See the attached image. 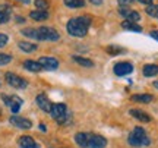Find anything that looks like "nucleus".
Masks as SVG:
<instances>
[{"mask_svg": "<svg viewBox=\"0 0 158 148\" xmlns=\"http://www.w3.org/2000/svg\"><path fill=\"white\" fill-rule=\"evenodd\" d=\"M12 7L9 5H0V25L7 23L10 19Z\"/></svg>", "mask_w": 158, "mask_h": 148, "instance_id": "obj_15", "label": "nucleus"}, {"mask_svg": "<svg viewBox=\"0 0 158 148\" xmlns=\"http://www.w3.org/2000/svg\"><path fill=\"white\" fill-rule=\"evenodd\" d=\"M50 114L53 116V119L56 120L59 125H66L70 122V114L68 113V107L63 103H54L51 106Z\"/></svg>", "mask_w": 158, "mask_h": 148, "instance_id": "obj_4", "label": "nucleus"}, {"mask_svg": "<svg viewBox=\"0 0 158 148\" xmlns=\"http://www.w3.org/2000/svg\"><path fill=\"white\" fill-rule=\"evenodd\" d=\"M139 3H142V5H147V6H149V5H152V0H138Z\"/></svg>", "mask_w": 158, "mask_h": 148, "instance_id": "obj_32", "label": "nucleus"}, {"mask_svg": "<svg viewBox=\"0 0 158 148\" xmlns=\"http://www.w3.org/2000/svg\"><path fill=\"white\" fill-rule=\"evenodd\" d=\"M12 62V56L10 54H6V53H0V66H5L7 63Z\"/></svg>", "mask_w": 158, "mask_h": 148, "instance_id": "obj_27", "label": "nucleus"}, {"mask_svg": "<svg viewBox=\"0 0 158 148\" xmlns=\"http://www.w3.org/2000/svg\"><path fill=\"white\" fill-rule=\"evenodd\" d=\"M7 41H9V37L6 34H0V47H5L7 44Z\"/></svg>", "mask_w": 158, "mask_h": 148, "instance_id": "obj_29", "label": "nucleus"}, {"mask_svg": "<svg viewBox=\"0 0 158 148\" xmlns=\"http://www.w3.org/2000/svg\"><path fill=\"white\" fill-rule=\"evenodd\" d=\"M34 3L38 11H47L48 9V2L47 0H34Z\"/></svg>", "mask_w": 158, "mask_h": 148, "instance_id": "obj_26", "label": "nucleus"}, {"mask_svg": "<svg viewBox=\"0 0 158 148\" xmlns=\"http://www.w3.org/2000/svg\"><path fill=\"white\" fill-rule=\"evenodd\" d=\"M154 100V97L151 94H136V95H132V101H136V103H151Z\"/></svg>", "mask_w": 158, "mask_h": 148, "instance_id": "obj_21", "label": "nucleus"}, {"mask_svg": "<svg viewBox=\"0 0 158 148\" xmlns=\"http://www.w3.org/2000/svg\"><path fill=\"white\" fill-rule=\"evenodd\" d=\"M21 3H23V5H28V3H31V0H19Z\"/></svg>", "mask_w": 158, "mask_h": 148, "instance_id": "obj_35", "label": "nucleus"}, {"mask_svg": "<svg viewBox=\"0 0 158 148\" xmlns=\"http://www.w3.org/2000/svg\"><path fill=\"white\" fill-rule=\"evenodd\" d=\"M75 142L81 148H106L107 139L97 133H88V132H78L75 135Z\"/></svg>", "mask_w": 158, "mask_h": 148, "instance_id": "obj_1", "label": "nucleus"}, {"mask_svg": "<svg viewBox=\"0 0 158 148\" xmlns=\"http://www.w3.org/2000/svg\"><path fill=\"white\" fill-rule=\"evenodd\" d=\"M40 131L41 132H47V126L44 123H40Z\"/></svg>", "mask_w": 158, "mask_h": 148, "instance_id": "obj_34", "label": "nucleus"}, {"mask_svg": "<svg viewBox=\"0 0 158 148\" xmlns=\"http://www.w3.org/2000/svg\"><path fill=\"white\" fill-rule=\"evenodd\" d=\"M2 100L12 110V113H18L23 103L22 98H19L18 95H6V94H2Z\"/></svg>", "mask_w": 158, "mask_h": 148, "instance_id": "obj_7", "label": "nucleus"}, {"mask_svg": "<svg viewBox=\"0 0 158 148\" xmlns=\"http://www.w3.org/2000/svg\"><path fill=\"white\" fill-rule=\"evenodd\" d=\"M149 35L152 37L154 40H157V41H158V31H151V32H149Z\"/></svg>", "mask_w": 158, "mask_h": 148, "instance_id": "obj_33", "label": "nucleus"}, {"mask_svg": "<svg viewBox=\"0 0 158 148\" xmlns=\"http://www.w3.org/2000/svg\"><path fill=\"white\" fill-rule=\"evenodd\" d=\"M29 16H31V19H34V21H47L50 15H48L47 11H32L29 13Z\"/></svg>", "mask_w": 158, "mask_h": 148, "instance_id": "obj_19", "label": "nucleus"}, {"mask_svg": "<svg viewBox=\"0 0 158 148\" xmlns=\"http://www.w3.org/2000/svg\"><path fill=\"white\" fill-rule=\"evenodd\" d=\"M118 5H120V7H127V6H130L135 0H117Z\"/></svg>", "mask_w": 158, "mask_h": 148, "instance_id": "obj_30", "label": "nucleus"}, {"mask_svg": "<svg viewBox=\"0 0 158 148\" xmlns=\"http://www.w3.org/2000/svg\"><path fill=\"white\" fill-rule=\"evenodd\" d=\"M133 72V65L129 62H118L114 65V74L117 76H126Z\"/></svg>", "mask_w": 158, "mask_h": 148, "instance_id": "obj_8", "label": "nucleus"}, {"mask_svg": "<svg viewBox=\"0 0 158 148\" xmlns=\"http://www.w3.org/2000/svg\"><path fill=\"white\" fill-rule=\"evenodd\" d=\"M35 101L38 104V107L45 112V113H50L51 112V106H53V103L50 101V98L47 97V94H38L37 98H35Z\"/></svg>", "mask_w": 158, "mask_h": 148, "instance_id": "obj_12", "label": "nucleus"}, {"mask_svg": "<svg viewBox=\"0 0 158 148\" xmlns=\"http://www.w3.org/2000/svg\"><path fill=\"white\" fill-rule=\"evenodd\" d=\"M107 53L108 54H113V56H116V54H120V53H123V49H118V47H116V46H108L107 49Z\"/></svg>", "mask_w": 158, "mask_h": 148, "instance_id": "obj_28", "label": "nucleus"}, {"mask_svg": "<svg viewBox=\"0 0 158 148\" xmlns=\"http://www.w3.org/2000/svg\"><path fill=\"white\" fill-rule=\"evenodd\" d=\"M18 47H19L22 51H25V53H34V51L38 49L37 44L28 43V41H19V43H18Z\"/></svg>", "mask_w": 158, "mask_h": 148, "instance_id": "obj_18", "label": "nucleus"}, {"mask_svg": "<svg viewBox=\"0 0 158 148\" xmlns=\"http://www.w3.org/2000/svg\"><path fill=\"white\" fill-rule=\"evenodd\" d=\"M72 59H73V62H76L78 65H81V66H85V68H92V66H94V62L89 60V59H86V57L72 56Z\"/></svg>", "mask_w": 158, "mask_h": 148, "instance_id": "obj_22", "label": "nucleus"}, {"mask_svg": "<svg viewBox=\"0 0 158 148\" xmlns=\"http://www.w3.org/2000/svg\"><path fill=\"white\" fill-rule=\"evenodd\" d=\"M5 79L10 87L18 88V90H23V88L28 87V81L25 79V78H22V76H19L16 74H12V72H7L5 75Z\"/></svg>", "mask_w": 158, "mask_h": 148, "instance_id": "obj_6", "label": "nucleus"}, {"mask_svg": "<svg viewBox=\"0 0 158 148\" xmlns=\"http://www.w3.org/2000/svg\"><path fill=\"white\" fill-rule=\"evenodd\" d=\"M154 87H155V88L158 90V81H155V82H154Z\"/></svg>", "mask_w": 158, "mask_h": 148, "instance_id": "obj_37", "label": "nucleus"}, {"mask_svg": "<svg viewBox=\"0 0 158 148\" xmlns=\"http://www.w3.org/2000/svg\"><path fill=\"white\" fill-rule=\"evenodd\" d=\"M102 2H104V0H89V3H92V5H95V6L102 5Z\"/></svg>", "mask_w": 158, "mask_h": 148, "instance_id": "obj_31", "label": "nucleus"}, {"mask_svg": "<svg viewBox=\"0 0 158 148\" xmlns=\"http://www.w3.org/2000/svg\"><path fill=\"white\" fill-rule=\"evenodd\" d=\"M89 25H91L89 18L78 16V18H72V19H69L68 25H66V29H68L69 35L76 37V38H82V37H85V35L88 34Z\"/></svg>", "mask_w": 158, "mask_h": 148, "instance_id": "obj_2", "label": "nucleus"}, {"mask_svg": "<svg viewBox=\"0 0 158 148\" xmlns=\"http://www.w3.org/2000/svg\"><path fill=\"white\" fill-rule=\"evenodd\" d=\"M38 63L43 66L44 70H56L59 68V60L56 57H48V56H41L38 59Z\"/></svg>", "mask_w": 158, "mask_h": 148, "instance_id": "obj_9", "label": "nucleus"}, {"mask_svg": "<svg viewBox=\"0 0 158 148\" xmlns=\"http://www.w3.org/2000/svg\"><path fill=\"white\" fill-rule=\"evenodd\" d=\"M129 113H130V116H133L136 120H141V122H143V123H148V122L152 120V117H151L149 114L145 113L143 110H139V108H132Z\"/></svg>", "mask_w": 158, "mask_h": 148, "instance_id": "obj_14", "label": "nucleus"}, {"mask_svg": "<svg viewBox=\"0 0 158 148\" xmlns=\"http://www.w3.org/2000/svg\"><path fill=\"white\" fill-rule=\"evenodd\" d=\"M127 142H129L130 147L142 148V147H148V145H151V138L148 137L147 131H145L143 128L136 126V128H133V131L129 133V137H127Z\"/></svg>", "mask_w": 158, "mask_h": 148, "instance_id": "obj_3", "label": "nucleus"}, {"mask_svg": "<svg viewBox=\"0 0 158 148\" xmlns=\"http://www.w3.org/2000/svg\"><path fill=\"white\" fill-rule=\"evenodd\" d=\"M18 144H19V147L21 148H40V145L37 144L32 137H28V135H23L18 139Z\"/></svg>", "mask_w": 158, "mask_h": 148, "instance_id": "obj_13", "label": "nucleus"}, {"mask_svg": "<svg viewBox=\"0 0 158 148\" xmlns=\"http://www.w3.org/2000/svg\"><path fill=\"white\" fill-rule=\"evenodd\" d=\"M0 85H2V81H0Z\"/></svg>", "mask_w": 158, "mask_h": 148, "instance_id": "obj_38", "label": "nucleus"}, {"mask_svg": "<svg viewBox=\"0 0 158 148\" xmlns=\"http://www.w3.org/2000/svg\"><path fill=\"white\" fill-rule=\"evenodd\" d=\"M142 74H143V76H147V78H152V76L158 75V65H152V63L145 65L142 68Z\"/></svg>", "mask_w": 158, "mask_h": 148, "instance_id": "obj_16", "label": "nucleus"}, {"mask_svg": "<svg viewBox=\"0 0 158 148\" xmlns=\"http://www.w3.org/2000/svg\"><path fill=\"white\" fill-rule=\"evenodd\" d=\"M16 22H23V18H19V16H18L16 18Z\"/></svg>", "mask_w": 158, "mask_h": 148, "instance_id": "obj_36", "label": "nucleus"}, {"mask_svg": "<svg viewBox=\"0 0 158 148\" xmlns=\"http://www.w3.org/2000/svg\"><path fill=\"white\" fill-rule=\"evenodd\" d=\"M145 12H147L148 16L158 19V5H149V6H147Z\"/></svg>", "mask_w": 158, "mask_h": 148, "instance_id": "obj_24", "label": "nucleus"}, {"mask_svg": "<svg viewBox=\"0 0 158 148\" xmlns=\"http://www.w3.org/2000/svg\"><path fill=\"white\" fill-rule=\"evenodd\" d=\"M22 35L28 37V38H32V40H38V37H37V28H23Z\"/></svg>", "mask_w": 158, "mask_h": 148, "instance_id": "obj_25", "label": "nucleus"}, {"mask_svg": "<svg viewBox=\"0 0 158 148\" xmlns=\"http://www.w3.org/2000/svg\"><path fill=\"white\" fill-rule=\"evenodd\" d=\"M122 28L126 31H133V32H142V27H139L136 22H129V21H123L122 22Z\"/></svg>", "mask_w": 158, "mask_h": 148, "instance_id": "obj_20", "label": "nucleus"}, {"mask_svg": "<svg viewBox=\"0 0 158 148\" xmlns=\"http://www.w3.org/2000/svg\"><path fill=\"white\" fill-rule=\"evenodd\" d=\"M64 5L68 6V7H84L85 6V0H64Z\"/></svg>", "mask_w": 158, "mask_h": 148, "instance_id": "obj_23", "label": "nucleus"}, {"mask_svg": "<svg viewBox=\"0 0 158 148\" xmlns=\"http://www.w3.org/2000/svg\"><path fill=\"white\" fill-rule=\"evenodd\" d=\"M118 13L120 16L124 18V21H129V22H138L141 19V15L138 13L136 11H130L127 7H120L118 9Z\"/></svg>", "mask_w": 158, "mask_h": 148, "instance_id": "obj_11", "label": "nucleus"}, {"mask_svg": "<svg viewBox=\"0 0 158 148\" xmlns=\"http://www.w3.org/2000/svg\"><path fill=\"white\" fill-rule=\"evenodd\" d=\"M37 37L38 41H57L60 38V34L51 27H40L37 28Z\"/></svg>", "mask_w": 158, "mask_h": 148, "instance_id": "obj_5", "label": "nucleus"}, {"mask_svg": "<svg viewBox=\"0 0 158 148\" xmlns=\"http://www.w3.org/2000/svg\"><path fill=\"white\" fill-rule=\"evenodd\" d=\"M10 123L13 126H16L19 129H31L32 128V122L27 117H21V116H12L10 119Z\"/></svg>", "mask_w": 158, "mask_h": 148, "instance_id": "obj_10", "label": "nucleus"}, {"mask_svg": "<svg viewBox=\"0 0 158 148\" xmlns=\"http://www.w3.org/2000/svg\"><path fill=\"white\" fill-rule=\"evenodd\" d=\"M23 68L29 70V72H41V70H44L43 66L40 65L38 62H34V60H27V62H23Z\"/></svg>", "mask_w": 158, "mask_h": 148, "instance_id": "obj_17", "label": "nucleus"}]
</instances>
